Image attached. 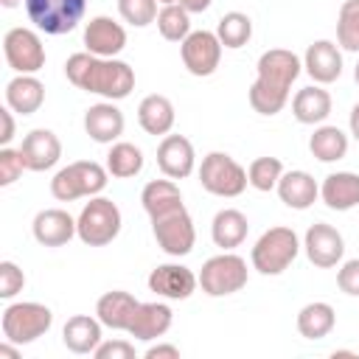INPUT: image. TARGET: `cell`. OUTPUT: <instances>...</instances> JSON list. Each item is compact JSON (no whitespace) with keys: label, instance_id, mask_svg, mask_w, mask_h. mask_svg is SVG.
<instances>
[{"label":"cell","instance_id":"obj_1","mask_svg":"<svg viewBox=\"0 0 359 359\" xmlns=\"http://www.w3.org/2000/svg\"><path fill=\"white\" fill-rule=\"evenodd\" d=\"M300 67L303 62L286 48L264 50L255 65L258 76L250 87V107L258 115H278L289 101V90L300 76Z\"/></svg>","mask_w":359,"mask_h":359},{"label":"cell","instance_id":"obj_2","mask_svg":"<svg viewBox=\"0 0 359 359\" xmlns=\"http://www.w3.org/2000/svg\"><path fill=\"white\" fill-rule=\"evenodd\" d=\"M65 76L73 87L84 93H95L107 101H121L135 90V70L126 62L93 56L90 50L67 56Z\"/></svg>","mask_w":359,"mask_h":359},{"label":"cell","instance_id":"obj_3","mask_svg":"<svg viewBox=\"0 0 359 359\" xmlns=\"http://www.w3.org/2000/svg\"><path fill=\"white\" fill-rule=\"evenodd\" d=\"M109 171L98 165L95 160H76L65 168H59L50 180V194L59 202H73L81 196H98L107 188Z\"/></svg>","mask_w":359,"mask_h":359},{"label":"cell","instance_id":"obj_4","mask_svg":"<svg viewBox=\"0 0 359 359\" xmlns=\"http://www.w3.org/2000/svg\"><path fill=\"white\" fill-rule=\"evenodd\" d=\"M300 252V241L297 233L292 227H269L266 233H261V238L255 241L250 261L252 269H258L261 275H280L283 269H289V264L297 258Z\"/></svg>","mask_w":359,"mask_h":359},{"label":"cell","instance_id":"obj_5","mask_svg":"<svg viewBox=\"0 0 359 359\" xmlns=\"http://www.w3.org/2000/svg\"><path fill=\"white\" fill-rule=\"evenodd\" d=\"M76 227L79 238L87 247H107L121 233V210L107 196H90V202L81 208L76 219Z\"/></svg>","mask_w":359,"mask_h":359},{"label":"cell","instance_id":"obj_6","mask_svg":"<svg viewBox=\"0 0 359 359\" xmlns=\"http://www.w3.org/2000/svg\"><path fill=\"white\" fill-rule=\"evenodd\" d=\"M149 219H151V233H154L163 252L180 258V255H188L194 250L196 230H194V219H191V213L185 210L182 202L163 210V213H154Z\"/></svg>","mask_w":359,"mask_h":359},{"label":"cell","instance_id":"obj_7","mask_svg":"<svg viewBox=\"0 0 359 359\" xmlns=\"http://www.w3.org/2000/svg\"><path fill=\"white\" fill-rule=\"evenodd\" d=\"M50 325H53V311L34 300L11 303L3 311V337L14 345L36 342L42 334H48Z\"/></svg>","mask_w":359,"mask_h":359},{"label":"cell","instance_id":"obj_8","mask_svg":"<svg viewBox=\"0 0 359 359\" xmlns=\"http://www.w3.org/2000/svg\"><path fill=\"white\" fill-rule=\"evenodd\" d=\"M199 182L208 194L213 196H224V199H233V196H241L244 188L250 185L247 180V168H241L230 154L224 151H210L202 157V165H199Z\"/></svg>","mask_w":359,"mask_h":359},{"label":"cell","instance_id":"obj_9","mask_svg":"<svg viewBox=\"0 0 359 359\" xmlns=\"http://www.w3.org/2000/svg\"><path fill=\"white\" fill-rule=\"evenodd\" d=\"M199 286L210 297H224V294L241 292L247 286V261L227 250L222 255L208 258L199 272Z\"/></svg>","mask_w":359,"mask_h":359},{"label":"cell","instance_id":"obj_10","mask_svg":"<svg viewBox=\"0 0 359 359\" xmlns=\"http://www.w3.org/2000/svg\"><path fill=\"white\" fill-rule=\"evenodd\" d=\"M84 8L87 0H25L28 20L50 36L70 34L81 22Z\"/></svg>","mask_w":359,"mask_h":359},{"label":"cell","instance_id":"obj_11","mask_svg":"<svg viewBox=\"0 0 359 359\" xmlns=\"http://www.w3.org/2000/svg\"><path fill=\"white\" fill-rule=\"evenodd\" d=\"M3 56L8 62V67L14 73H39L45 67V48H42V39L36 31L31 28H8L6 36H3Z\"/></svg>","mask_w":359,"mask_h":359},{"label":"cell","instance_id":"obj_12","mask_svg":"<svg viewBox=\"0 0 359 359\" xmlns=\"http://www.w3.org/2000/svg\"><path fill=\"white\" fill-rule=\"evenodd\" d=\"M180 53H182V65L191 76H213L219 62H222V42L216 36V31H191L182 42H180Z\"/></svg>","mask_w":359,"mask_h":359},{"label":"cell","instance_id":"obj_13","mask_svg":"<svg viewBox=\"0 0 359 359\" xmlns=\"http://www.w3.org/2000/svg\"><path fill=\"white\" fill-rule=\"evenodd\" d=\"M303 250L309 255V261L320 269H331L342 261L345 255V241H342V233L325 222H317L306 230V238H303Z\"/></svg>","mask_w":359,"mask_h":359},{"label":"cell","instance_id":"obj_14","mask_svg":"<svg viewBox=\"0 0 359 359\" xmlns=\"http://www.w3.org/2000/svg\"><path fill=\"white\" fill-rule=\"evenodd\" d=\"M199 286V278L182 264H160L149 275V289L165 300H188Z\"/></svg>","mask_w":359,"mask_h":359},{"label":"cell","instance_id":"obj_15","mask_svg":"<svg viewBox=\"0 0 359 359\" xmlns=\"http://www.w3.org/2000/svg\"><path fill=\"white\" fill-rule=\"evenodd\" d=\"M84 45L93 56H104V59H115L123 48H126V31L121 22H115L112 17H93L84 28Z\"/></svg>","mask_w":359,"mask_h":359},{"label":"cell","instance_id":"obj_16","mask_svg":"<svg viewBox=\"0 0 359 359\" xmlns=\"http://www.w3.org/2000/svg\"><path fill=\"white\" fill-rule=\"evenodd\" d=\"M157 165L171 180L191 177L194 165H196V154H194L191 140L182 137V135H165L160 140V146H157Z\"/></svg>","mask_w":359,"mask_h":359},{"label":"cell","instance_id":"obj_17","mask_svg":"<svg viewBox=\"0 0 359 359\" xmlns=\"http://www.w3.org/2000/svg\"><path fill=\"white\" fill-rule=\"evenodd\" d=\"M20 154L25 160V168L28 171H48L62 157V140L50 129H31L22 137Z\"/></svg>","mask_w":359,"mask_h":359},{"label":"cell","instance_id":"obj_18","mask_svg":"<svg viewBox=\"0 0 359 359\" xmlns=\"http://www.w3.org/2000/svg\"><path fill=\"white\" fill-rule=\"evenodd\" d=\"M34 238L42 244V247H62L67 244L73 236H79V227H76V219L62 210V208H48V210H39L34 216Z\"/></svg>","mask_w":359,"mask_h":359},{"label":"cell","instance_id":"obj_19","mask_svg":"<svg viewBox=\"0 0 359 359\" xmlns=\"http://www.w3.org/2000/svg\"><path fill=\"white\" fill-rule=\"evenodd\" d=\"M303 67L317 84H331L342 76V53L331 39H317L306 48Z\"/></svg>","mask_w":359,"mask_h":359},{"label":"cell","instance_id":"obj_20","mask_svg":"<svg viewBox=\"0 0 359 359\" xmlns=\"http://www.w3.org/2000/svg\"><path fill=\"white\" fill-rule=\"evenodd\" d=\"M140 300L123 289H112V292H104L95 303V317L101 320V325L112 328V331H129L132 325V317L137 311Z\"/></svg>","mask_w":359,"mask_h":359},{"label":"cell","instance_id":"obj_21","mask_svg":"<svg viewBox=\"0 0 359 359\" xmlns=\"http://www.w3.org/2000/svg\"><path fill=\"white\" fill-rule=\"evenodd\" d=\"M123 112L112 104V101H101V104H93L87 112H84V132L95 140V143H115L121 135H123Z\"/></svg>","mask_w":359,"mask_h":359},{"label":"cell","instance_id":"obj_22","mask_svg":"<svg viewBox=\"0 0 359 359\" xmlns=\"http://www.w3.org/2000/svg\"><path fill=\"white\" fill-rule=\"evenodd\" d=\"M174 323V311L168 303H140L135 317H132V325H129V334L135 339H143V342H151L157 337H163Z\"/></svg>","mask_w":359,"mask_h":359},{"label":"cell","instance_id":"obj_23","mask_svg":"<svg viewBox=\"0 0 359 359\" xmlns=\"http://www.w3.org/2000/svg\"><path fill=\"white\" fill-rule=\"evenodd\" d=\"M278 196L286 208L306 210L320 196V185L309 171H283V177L278 180Z\"/></svg>","mask_w":359,"mask_h":359},{"label":"cell","instance_id":"obj_24","mask_svg":"<svg viewBox=\"0 0 359 359\" xmlns=\"http://www.w3.org/2000/svg\"><path fill=\"white\" fill-rule=\"evenodd\" d=\"M62 342L70 353H93L101 339V320L90 314H76L62 328Z\"/></svg>","mask_w":359,"mask_h":359},{"label":"cell","instance_id":"obj_25","mask_svg":"<svg viewBox=\"0 0 359 359\" xmlns=\"http://www.w3.org/2000/svg\"><path fill=\"white\" fill-rule=\"evenodd\" d=\"M45 101V87L36 76L28 73H17L8 84H6V107H11L20 115H34Z\"/></svg>","mask_w":359,"mask_h":359},{"label":"cell","instance_id":"obj_26","mask_svg":"<svg viewBox=\"0 0 359 359\" xmlns=\"http://www.w3.org/2000/svg\"><path fill=\"white\" fill-rule=\"evenodd\" d=\"M320 196L331 210H351L359 205V174L337 171L328 174L320 185Z\"/></svg>","mask_w":359,"mask_h":359},{"label":"cell","instance_id":"obj_27","mask_svg":"<svg viewBox=\"0 0 359 359\" xmlns=\"http://www.w3.org/2000/svg\"><path fill=\"white\" fill-rule=\"evenodd\" d=\"M137 121L143 126L146 135H168L174 129V121H177V112H174V104L165 98V95H146L137 107Z\"/></svg>","mask_w":359,"mask_h":359},{"label":"cell","instance_id":"obj_28","mask_svg":"<svg viewBox=\"0 0 359 359\" xmlns=\"http://www.w3.org/2000/svg\"><path fill=\"white\" fill-rule=\"evenodd\" d=\"M247 233H250V222H247V216H244L241 210H236V208L219 210V213L213 216V222H210L213 244L222 247V250H233V247L244 244Z\"/></svg>","mask_w":359,"mask_h":359},{"label":"cell","instance_id":"obj_29","mask_svg":"<svg viewBox=\"0 0 359 359\" xmlns=\"http://www.w3.org/2000/svg\"><path fill=\"white\" fill-rule=\"evenodd\" d=\"M292 115L300 123H306V126L323 123L331 115V95H328V90L314 87V84L297 90V95L292 98Z\"/></svg>","mask_w":359,"mask_h":359},{"label":"cell","instance_id":"obj_30","mask_svg":"<svg viewBox=\"0 0 359 359\" xmlns=\"http://www.w3.org/2000/svg\"><path fill=\"white\" fill-rule=\"evenodd\" d=\"M334 325H337V311L331 303L314 300L297 311V331L306 339H323L334 331Z\"/></svg>","mask_w":359,"mask_h":359},{"label":"cell","instance_id":"obj_31","mask_svg":"<svg viewBox=\"0 0 359 359\" xmlns=\"http://www.w3.org/2000/svg\"><path fill=\"white\" fill-rule=\"evenodd\" d=\"M309 151L320 163H334L348 154V135L339 126H317L309 137Z\"/></svg>","mask_w":359,"mask_h":359},{"label":"cell","instance_id":"obj_32","mask_svg":"<svg viewBox=\"0 0 359 359\" xmlns=\"http://www.w3.org/2000/svg\"><path fill=\"white\" fill-rule=\"evenodd\" d=\"M140 202H143V210H146L149 216H154V213H163V210L180 205V202H182V194H180L177 182H174L171 177H165V180H151V182H146L143 191H140Z\"/></svg>","mask_w":359,"mask_h":359},{"label":"cell","instance_id":"obj_33","mask_svg":"<svg viewBox=\"0 0 359 359\" xmlns=\"http://www.w3.org/2000/svg\"><path fill=\"white\" fill-rule=\"evenodd\" d=\"M143 168V151L135 146V143H112L109 154H107V171L118 180H129V177H137Z\"/></svg>","mask_w":359,"mask_h":359},{"label":"cell","instance_id":"obj_34","mask_svg":"<svg viewBox=\"0 0 359 359\" xmlns=\"http://www.w3.org/2000/svg\"><path fill=\"white\" fill-rule=\"evenodd\" d=\"M216 36L222 42V48H230V50H238L250 42L252 36V20L241 11H227L219 25H216Z\"/></svg>","mask_w":359,"mask_h":359},{"label":"cell","instance_id":"obj_35","mask_svg":"<svg viewBox=\"0 0 359 359\" xmlns=\"http://www.w3.org/2000/svg\"><path fill=\"white\" fill-rule=\"evenodd\" d=\"M157 31L168 42H182L191 34V11L182 8L180 3L163 6L160 14H157Z\"/></svg>","mask_w":359,"mask_h":359},{"label":"cell","instance_id":"obj_36","mask_svg":"<svg viewBox=\"0 0 359 359\" xmlns=\"http://www.w3.org/2000/svg\"><path fill=\"white\" fill-rule=\"evenodd\" d=\"M337 42L345 50H359V0H345L337 14Z\"/></svg>","mask_w":359,"mask_h":359},{"label":"cell","instance_id":"obj_37","mask_svg":"<svg viewBox=\"0 0 359 359\" xmlns=\"http://www.w3.org/2000/svg\"><path fill=\"white\" fill-rule=\"evenodd\" d=\"M283 177V163L278 157H255L247 168V180L255 191H272L278 188V180Z\"/></svg>","mask_w":359,"mask_h":359},{"label":"cell","instance_id":"obj_38","mask_svg":"<svg viewBox=\"0 0 359 359\" xmlns=\"http://www.w3.org/2000/svg\"><path fill=\"white\" fill-rule=\"evenodd\" d=\"M118 11L135 28H146L160 14L157 11V0H118Z\"/></svg>","mask_w":359,"mask_h":359},{"label":"cell","instance_id":"obj_39","mask_svg":"<svg viewBox=\"0 0 359 359\" xmlns=\"http://www.w3.org/2000/svg\"><path fill=\"white\" fill-rule=\"evenodd\" d=\"M22 171H25V160H22L20 149L14 151V149L3 146V149H0V185L6 188V185H11V182H17V180L22 177Z\"/></svg>","mask_w":359,"mask_h":359},{"label":"cell","instance_id":"obj_40","mask_svg":"<svg viewBox=\"0 0 359 359\" xmlns=\"http://www.w3.org/2000/svg\"><path fill=\"white\" fill-rule=\"evenodd\" d=\"M25 286V275L14 261H0V297L11 300L17 292H22Z\"/></svg>","mask_w":359,"mask_h":359},{"label":"cell","instance_id":"obj_41","mask_svg":"<svg viewBox=\"0 0 359 359\" xmlns=\"http://www.w3.org/2000/svg\"><path fill=\"white\" fill-rule=\"evenodd\" d=\"M337 286H339L345 294L359 297V258H351V261H345V264L339 266V272H337Z\"/></svg>","mask_w":359,"mask_h":359},{"label":"cell","instance_id":"obj_42","mask_svg":"<svg viewBox=\"0 0 359 359\" xmlns=\"http://www.w3.org/2000/svg\"><path fill=\"white\" fill-rule=\"evenodd\" d=\"M93 356L95 359H135V345L126 339H109V342H101L93 351Z\"/></svg>","mask_w":359,"mask_h":359},{"label":"cell","instance_id":"obj_43","mask_svg":"<svg viewBox=\"0 0 359 359\" xmlns=\"http://www.w3.org/2000/svg\"><path fill=\"white\" fill-rule=\"evenodd\" d=\"M11 107H3L0 109V121H3V132H0V146H8L14 140V118H11Z\"/></svg>","mask_w":359,"mask_h":359},{"label":"cell","instance_id":"obj_44","mask_svg":"<svg viewBox=\"0 0 359 359\" xmlns=\"http://www.w3.org/2000/svg\"><path fill=\"white\" fill-rule=\"evenodd\" d=\"M143 356H146V359H180V348H177V345H165V342H160V345H151Z\"/></svg>","mask_w":359,"mask_h":359},{"label":"cell","instance_id":"obj_45","mask_svg":"<svg viewBox=\"0 0 359 359\" xmlns=\"http://www.w3.org/2000/svg\"><path fill=\"white\" fill-rule=\"evenodd\" d=\"M210 3H213V0H180V6H182V8H188L191 14H199V11H205Z\"/></svg>","mask_w":359,"mask_h":359},{"label":"cell","instance_id":"obj_46","mask_svg":"<svg viewBox=\"0 0 359 359\" xmlns=\"http://www.w3.org/2000/svg\"><path fill=\"white\" fill-rule=\"evenodd\" d=\"M351 135H353V140L359 143V104H353V109H351Z\"/></svg>","mask_w":359,"mask_h":359},{"label":"cell","instance_id":"obj_47","mask_svg":"<svg viewBox=\"0 0 359 359\" xmlns=\"http://www.w3.org/2000/svg\"><path fill=\"white\" fill-rule=\"evenodd\" d=\"M0 356H6V359H17V356H20V351H17V345H14V342H8V339H6V342L0 345Z\"/></svg>","mask_w":359,"mask_h":359},{"label":"cell","instance_id":"obj_48","mask_svg":"<svg viewBox=\"0 0 359 359\" xmlns=\"http://www.w3.org/2000/svg\"><path fill=\"white\" fill-rule=\"evenodd\" d=\"M0 3H3L6 8H14V6H17V0H0Z\"/></svg>","mask_w":359,"mask_h":359},{"label":"cell","instance_id":"obj_49","mask_svg":"<svg viewBox=\"0 0 359 359\" xmlns=\"http://www.w3.org/2000/svg\"><path fill=\"white\" fill-rule=\"evenodd\" d=\"M353 79H356V84H359V62H356V67H353Z\"/></svg>","mask_w":359,"mask_h":359},{"label":"cell","instance_id":"obj_50","mask_svg":"<svg viewBox=\"0 0 359 359\" xmlns=\"http://www.w3.org/2000/svg\"><path fill=\"white\" fill-rule=\"evenodd\" d=\"M157 3H163V6H171V3H180V0H157Z\"/></svg>","mask_w":359,"mask_h":359}]
</instances>
